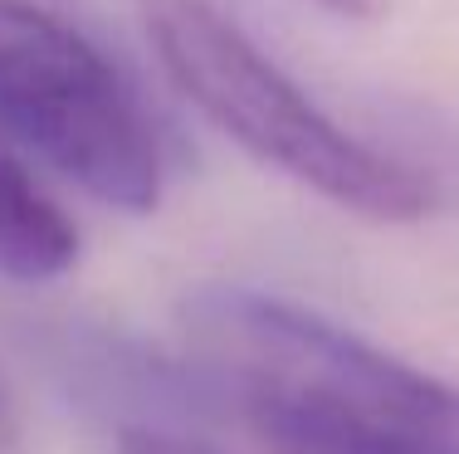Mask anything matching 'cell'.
<instances>
[{
	"label": "cell",
	"instance_id": "1",
	"mask_svg": "<svg viewBox=\"0 0 459 454\" xmlns=\"http://www.w3.org/2000/svg\"><path fill=\"white\" fill-rule=\"evenodd\" d=\"M195 366L235 410H279L367 454H459V386L362 332L259 288H201L181 308Z\"/></svg>",
	"mask_w": 459,
	"mask_h": 454
},
{
	"label": "cell",
	"instance_id": "2",
	"mask_svg": "<svg viewBox=\"0 0 459 454\" xmlns=\"http://www.w3.org/2000/svg\"><path fill=\"white\" fill-rule=\"evenodd\" d=\"M142 30L171 89L279 176L377 225H411L435 210V186L411 161L323 113L221 5L142 0Z\"/></svg>",
	"mask_w": 459,
	"mask_h": 454
},
{
	"label": "cell",
	"instance_id": "3",
	"mask_svg": "<svg viewBox=\"0 0 459 454\" xmlns=\"http://www.w3.org/2000/svg\"><path fill=\"white\" fill-rule=\"evenodd\" d=\"M0 137L108 210L161 205L167 161L133 83L39 0H0Z\"/></svg>",
	"mask_w": 459,
	"mask_h": 454
},
{
	"label": "cell",
	"instance_id": "4",
	"mask_svg": "<svg viewBox=\"0 0 459 454\" xmlns=\"http://www.w3.org/2000/svg\"><path fill=\"white\" fill-rule=\"evenodd\" d=\"M79 264V225L39 186L25 151L0 137V274L15 284H54Z\"/></svg>",
	"mask_w": 459,
	"mask_h": 454
},
{
	"label": "cell",
	"instance_id": "5",
	"mask_svg": "<svg viewBox=\"0 0 459 454\" xmlns=\"http://www.w3.org/2000/svg\"><path fill=\"white\" fill-rule=\"evenodd\" d=\"M0 454H25V406L5 372H0Z\"/></svg>",
	"mask_w": 459,
	"mask_h": 454
},
{
	"label": "cell",
	"instance_id": "6",
	"mask_svg": "<svg viewBox=\"0 0 459 454\" xmlns=\"http://www.w3.org/2000/svg\"><path fill=\"white\" fill-rule=\"evenodd\" d=\"M313 5L337 15V20H377L386 0H313Z\"/></svg>",
	"mask_w": 459,
	"mask_h": 454
}]
</instances>
